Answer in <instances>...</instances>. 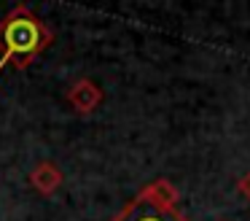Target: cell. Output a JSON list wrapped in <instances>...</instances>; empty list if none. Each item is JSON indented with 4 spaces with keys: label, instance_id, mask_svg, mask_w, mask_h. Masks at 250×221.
<instances>
[{
    "label": "cell",
    "instance_id": "6da1fadb",
    "mask_svg": "<svg viewBox=\"0 0 250 221\" xmlns=\"http://www.w3.org/2000/svg\"><path fill=\"white\" fill-rule=\"evenodd\" d=\"M51 41L54 32L46 22H41L27 5H14L0 19V70L6 65L24 70L51 46Z\"/></svg>",
    "mask_w": 250,
    "mask_h": 221
},
{
    "label": "cell",
    "instance_id": "7a4b0ae2",
    "mask_svg": "<svg viewBox=\"0 0 250 221\" xmlns=\"http://www.w3.org/2000/svg\"><path fill=\"white\" fill-rule=\"evenodd\" d=\"M110 221H186V216H180L178 208H162L140 189L137 197Z\"/></svg>",
    "mask_w": 250,
    "mask_h": 221
},
{
    "label": "cell",
    "instance_id": "3957f363",
    "mask_svg": "<svg viewBox=\"0 0 250 221\" xmlns=\"http://www.w3.org/2000/svg\"><path fill=\"white\" fill-rule=\"evenodd\" d=\"M103 97H105L103 89L92 78H76L70 84V89H67V102H70V108L78 116L94 113L100 108V102H103Z\"/></svg>",
    "mask_w": 250,
    "mask_h": 221
},
{
    "label": "cell",
    "instance_id": "277c9868",
    "mask_svg": "<svg viewBox=\"0 0 250 221\" xmlns=\"http://www.w3.org/2000/svg\"><path fill=\"white\" fill-rule=\"evenodd\" d=\"M62 181H65V175H62V170L54 162H38L30 170V186L38 194H43V197H51L62 186Z\"/></svg>",
    "mask_w": 250,
    "mask_h": 221
},
{
    "label": "cell",
    "instance_id": "5b68a950",
    "mask_svg": "<svg viewBox=\"0 0 250 221\" xmlns=\"http://www.w3.org/2000/svg\"><path fill=\"white\" fill-rule=\"evenodd\" d=\"M143 192H146L148 197L153 199V202L162 205V208H178V202H180V192L167 181V178H159V181L148 183Z\"/></svg>",
    "mask_w": 250,
    "mask_h": 221
},
{
    "label": "cell",
    "instance_id": "8992f818",
    "mask_svg": "<svg viewBox=\"0 0 250 221\" xmlns=\"http://www.w3.org/2000/svg\"><path fill=\"white\" fill-rule=\"evenodd\" d=\"M237 189H239V192H242V194H245V197H248V199H250V172H248V175H245V178H239V183H237Z\"/></svg>",
    "mask_w": 250,
    "mask_h": 221
}]
</instances>
